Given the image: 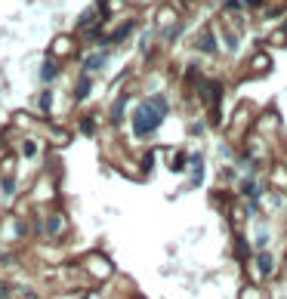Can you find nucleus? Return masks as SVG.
<instances>
[{"label": "nucleus", "mask_w": 287, "mask_h": 299, "mask_svg": "<svg viewBox=\"0 0 287 299\" xmlns=\"http://www.w3.org/2000/svg\"><path fill=\"white\" fill-rule=\"evenodd\" d=\"M170 114V102L167 96H148L142 99L139 105L133 108V136L136 139H148V136H155V130L160 123H164V118Z\"/></svg>", "instance_id": "1"}, {"label": "nucleus", "mask_w": 287, "mask_h": 299, "mask_svg": "<svg viewBox=\"0 0 287 299\" xmlns=\"http://www.w3.org/2000/svg\"><path fill=\"white\" fill-rule=\"evenodd\" d=\"M43 235L53 238V240H62V238L68 235V216H65L56 204L47 210V216H43Z\"/></svg>", "instance_id": "2"}, {"label": "nucleus", "mask_w": 287, "mask_h": 299, "mask_svg": "<svg viewBox=\"0 0 287 299\" xmlns=\"http://www.w3.org/2000/svg\"><path fill=\"white\" fill-rule=\"evenodd\" d=\"M90 274H93L96 281H105V278H111L114 274V266H111V259L108 256H102V253H90V256L80 262Z\"/></svg>", "instance_id": "3"}, {"label": "nucleus", "mask_w": 287, "mask_h": 299, "mask_svg": "<svg viewBox=\"0 0 287 299\" xmlns=\"http://www.w3.org/2000/svg\"><path fill=\"white\" fill-rule=\"evenodd\" d=\"M74 50H77V43H74V37H68V34H59V37L50 43L53 59H68V56H74Z\"/></svg>", "instance_id": "4"}, {"label": "nucleus", "mask_w": 287, "mask_h": 299, "mask_svg": "<svg viewBox=\"0 0 287 299\" xmlns=\"http://www.w3.org/2000/svg\"><path fill=\"white\" fill-rule=\"evenodd\" d=\"M133 31H136V22L130 19V22H124V25H118V28H114V31L108 34V37H102L99 43H102V47H114V43H124V40H127Z\"/></svg>", "instance_id": "5"}, {"label": "nucleus", "mask_w": 287, "mask_h": 299, "mask_svg": "<svg viewBox=\"0 0 287 299\" xmlns=\"http://www.w3.org/2000/svg\"><path fill=\"white\" fill-rule=\"evenodd\" d=\"M127 102H130V93H121L118 99L111 102V111H108L111 126H121V123H124V114H127Z\"/></svg>", "instance_id": "6"}, {"label": "nucleus", "mask_w": 287, "mask_h": 299, "mask_svg": "<svg viewBox=\"0 0 287 299\" xmlns=\"http://www.w3.org/2000/svg\"><path fill=\"white\" fill-rule=\"evenodd\" d=\"M254 269H256L259 278H269V274L275 271V259H272V253H266V250L254 253Z\"/></svg>", "instance_id": "7"}, {"label": "nucleus", "mask_w": 287, "mask_h": 299, "mask_svg": "<svg viewBox=\"0 0 287 299\" xmlns=\"http://www.w3.org/2000/svg\"><path fill=\"white\" fill-rule=\"evenodd\" d=\"M90 93H93V74H80L74 80V90H71V99L74 102H84Z\"/></svg>", "instance_id": "8"}, {"label": "nucleus", "mask_w": 287, "mask_h": 299, "mask_svg": "<svg viewBox=\"0 0 287 299\" xmlns=\"http://www.w3.org/2000/svg\"><path fill=\"white\" fill-rule=\"evenodd\" d=\"M238 191H241V194H247L250 201H259V198H262V191H266V185H262V182H256L254 176H244V179H241V185H238Z\"/></svg>", "instance_id": "9"}, {"label": "nucleus", "mask_w": 287, "mask_h": 299, "mask_svg": "<svg viewBox=\"0 0 287 299\" xmlns=\"http://www.w3.org/2000/svg\"><path fill=\"white\" fill-rule=\"evenodd\" d=\"M105 65H108V53L105 50H102V53H90L87 59H84V74H96Z\"/></svg>", "instance_id": "10"}, {"label": "nucleus", "mask_w": 287, "mask_h": 299, "mask_svg": "<svg viewBox=\"0 0 287 299\" xmlns=\"http://www.w3.org/2000/svg\"><path fill=\"white\" fill-rule=\"evenodd\" d=\"M47 142L53 148H65L68 142H71V133H68L65 126H50V130H47Z\"/></svg>", "instance_id": "11"}, {"label": "nucleus", "mask_w": 287, "mask_h": 299, "mask_svg": "<svg viewBox=\"0 0 287 299\" xmlns=\"http://www.w3.org/2000/svg\"><path fill=\"white\" fill-rule=\"evenodd\" d=\"M59 77V59H53V56H47L40 65V84H53V80Z\"/></svg>", "instance_id": "12"}, {"label": "nucleus", "mask_w": 287, "mask_h": 299, "mask_svg": "<svg viewBox=\"0 0 287 299\" xmlns=\"http://www.w3.org/2000/svg\"><path fill=\"white\" fill-rule=\"evenodd\" d=\"M34 114H37V118H43V120L53 114V90H43V93L37 96V108H34Z\"/></svg>", "instance_id": "13"}, {"label": "nucleus", "mask_w": 287, "mask_h": 299, "mask_svg": "<svg viewBox=\"0 0 287 299\" xmlns=\"http://www.w3.org/2000/svg\"><path fill=\"white\" fill-rule=\"evenodd\" d=\"M189 164H191V185L198 188L201 182H204V154H189Z\"/></svg>", "instance_id": "14"}, {"label": "nucleus", "mask_w": 287, "mask_h": 299, "mask_svg": "<svg viewBox=\"0 0 287 299\" xmlns=\"http://www.w3.org/2000/svg\"><path fill=\"white\" fill-rule=\"evenodd\" d=\"M194 47H198L201 53H207V56H213L216 50H220V47H216V34L207 28V31H201V37H198V43H194Z\"/></svg>", "instance_id": "15"}, {"label": "nucleus", "mask_w": 287, "mask_h": 299, "mask_svg": "<svg viewBox=\"0 0 287 299\" xmlns=\"http://www.w3.org/2000/svg\"><path fill=\"white\" fill-rule=\"evenodd\" d=\"M272 68V59H269V53H256L254 59H250V71L254 74H266Z\"/></svg>", "instance_id": "16"}, {"label": "nucleus", "mask_w": 287, "mask_h": 299, "mask_svg": "<svg viewBox=\"0 0 287 299\" xmlns=\"http://www.w3.org/2000/svg\"><path fill=\"white\" fill-rule=\"evenodd\" d=\"M77 130L84 133V136H96V133H99V123H96L93 114H84V118L77 120Z\"/></svg>", "instance_id": "17"}, {"label": "nucleus", "mask_w": 287, "mask_h": 299, "mask_svg": "<svg viewBox=\"0 0 287 299\" xmlns=\"http://www.w3.org/2000/svg\"><path fill=\"white\" fill-rule=\"evenodd\" d=\"M37 151H40V148H37V142H34V139H28V136L19 142V154L25 157V160H34V157H37Z\"/></svg>", "instance_id": "18"}, {"label": "nucleus", "mask_w": 287, "mask_h": 299, "mask_svg": "<svg viewBox=\"0 0 287 299\" xmlns=\"http://www.w3.org/2000/svg\"><path fill=\"white\" fill-rule=\"evenodd\" d=\"M235 250H238V259H241V262H247L250 256H254V253H250V247H247V240L241 238V232H235Z\"/></svg>", "instance_id": "19"}, {"label": "nucleus", "mask_w": 287, "mask_h": 299, "mask_svg": "<svg viewBox=\"0 0 287 299\" xmlns=\"http://www.w3.org/2000/svg\"><path fill=\"white\" fill-rule=\"evenodd\" d=\"M96 16H99V9H87V13H80L77 28L84 31V28H90V25H96V22H102V19H96Z\"/></svg>", "instance_id": "20"}, {"label": "nucleus", "mask_w": 287, "mask_h": 299, "mask_svg": "<svg viewBox=\"0 0 287 299\" xmlns=\"http://www.w3.org/2000/svg\"><path fill=\"white\" fill-rule=\"evenodd\" d=\"M173 157H170V170L173 173H179V170H186V164H189V154L186 151H170Z\"/></svg>", "instance_id": "21"}, {"label": "nucleus", "mask_w": 287, "mask_h": 299, "mask_svg": "<svg viewBox=\"0 0 287 299\" xmlns=\"http://www.w3.org/2000/svg\"><path fill=\"white\" fill-rule=\"evenodd\" d=\"M0 176H16V157L13 154L0 157Z\"/></svg>", "instance_id": "22"}, {"label": "nucleus", "mask_w": 287, "mask_h": 299, "mask_svg": "<svg viewBox=\"0 0 287 299\" xmlns=\"http://www.w3.org/2000/svg\"><path fill=\"white\" fill-rule=\"evenodd\" d=\"M0 191H3L6 198H13L16 194V176H0Z\"/></svg>", "instance_id": "23"}, {"label": "nucleus", "mask_w": 287, "mask_h": 299, "mask_svg": "<svg viewBox=\"0 0 287 299\" xmlns=\"http://www.w3.org/2000/svg\"><path fill=\"white\" fill-rule=\"evenodd\" d=\"M13 123H16V126H31L34 118H31V114H22V111H19V114H13Z\"/></svg>", "instance_id": "24"}, {"label": "nucleus", "mask_w": 287, "mask_h": 299, "mask_svg": "<svg viewBox=\"0 0 287 299\" xmlns=\"http://www.w3.org/2000/svg\"><path fill=\"white\" fill-rule=\"evenodd\" d=\"M225 47L228 50H238V34L235 31H225Z\"/></svg>", "instance_id": "25"}, {"label": "nucleus", "mask_w": 287, "mask_h": 299, "mask_svg": "<svg viewBox=\"0 0 287 299\" xmlns=\"http://www.w3.org/2000/svg\"><path fill=\"white\" fill-rule=\"evenodd\" d=\"M13 296V284L9 281H0V299H9Z\"/></svg>", "instance_id": "26"}, {"label": "nucleus", "mask_w": 287, "mask_h": 299, "mask_svg": "<svg viewBox=\"0 0 287 299\" xmlns=\"http://www.w3.org/2000/svg\"><path fill=\"white\" fill-rule=\"evenodd\" d=\"M225 9H228V13H238V9L241 6H244V0H225V3H223Z\"/></svg>", "instance_id": "27"}, {"label": "nucleus", "mask_w": 287, "mask_h": 299, "mask_svg": "<svg viewBox=\"0 0 287 299\" xmlns=\"http://www.w3.org/2000/svg\"><path fill=\"white\" fill-rule=\"evenodd\" d=\"M244 6H250V9H262V6H266V0H244Z\"/></svg>", "instance_id": "28"}]
</instances>
